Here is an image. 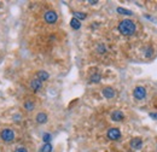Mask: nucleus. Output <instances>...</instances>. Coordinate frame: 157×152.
<instances>
[{
    "mask_svg": "<svg viewBox=\"0 0 157 152\" xmlns=\"http://www.w3.org/2000/svg\"><path fill=\"white\" fill-rule=\"evenodd\" d=\"M119 30L121 34H123L126 36H131L135 33V24L131 20H123L119 24Z\"/></svg>",
    "mask_w": 157,
    "mask_h": 152,
    "instance_id": "obj_1",
    "label": "nucleus"
},
{
    "mask_svg": "<svg viewBox=\"0 0 157 152\" xmlns=\"http://www.w3.org/2000/svg\"><path fill=\"white\" fill-rule=\"evenodd\" d=\"M0 138H2V140L6 144H10L15 140V132L10 128H5L3 129L2 132H0Z\"/></svg>",
    "mask_w": 157,
    "mask_h": 152,
    "instance_id": "obj_2",
    "label": "nucleus"
},
{
    "mask_svg": "<svg viewBox=\"0 0 157 152\" xmlns=\"http://www.w3.org/2000/svg\"><path fill=\"white\" fill-rule=\"evenodd\" d=\"M133 96H134L135 99H138V100H143V99L146 97V90H145L144 87H141V86H138V87L134 88V91H133Z\"/></svg>",
    "mask_w": 157,
    "mask_h": 152,
    "instance_id": "obj_3",
    "label": "nucleus"
},
{
    "mask_svg": "<svg viewBox=\"0 0 157 152\" xmlns=\"http://www.w3.org/2000/svg\"><path fill=\"white\" fill-rule=\"evenodd\" d=\"M44 18H45V21H46L47 23L52 24V23H56V21H57V18H58V16H57V14H56L54 11L50 10V11H46V12H45Z\"/></svg>",
    "mask_w": 157,
    "mask_h": 152,
    "instance_id": "obj_4",
    "label": "nucleus"
},
{
    "mask_svg": "<svg viewBox=\"0 0 157 152\" xmlns=\"http://www.w3.org/2000/svg\"><path fill=\"white\" fill-rule=\"evenodd\" d=\"M106 135H108V138H109L110 140H117V139L121 138V132H120V129H117V128H110V129L106 132Z\"/></svg>",
    "mask_w": 157,
    "mask_h": 152,
    "instance_id": "obj_5",
    "label": "nucleus"
},
{
    "mask_svg": "<svg viewBox=\"0 0 157 152\" xmlns=\"http://www.w3.org/2000/svg\"><path fill=\"white\" fill-rule=\"evenodd\" d=\"M102 93H103V96L106 99H111V98L115 97V90L111 88V87H104L103 91H102Z\"/></svg>",
    "mask_w": 157,
    "mask_h": 152,
    "instance_id": "obj_6",
    "label": "nucleus"
},
{
    "mask_svg": "<svg viewBox=\"0 0 157 152\" xmlns=\"http://www.w3.org/2000/svg\"><path fill=\"white\" fill-rule=\"evenodd\" d=\"M30 87H32L33 91L38 92V91L41 90V87H42V82H41L40 80H38V79H34V80L30 81Z\"/></svg>",
    "mask_w": 157,
    "mask_h": 152,
    "instance_id": "obj_7",
    "label": "nucleus"
},
{
    "mask_svg": "<svg viewBox=\"0 0 157 152\" xmlns=\"http://www.w3.org/2000/svg\"><path fill=\"white\" fill-rule=\"evenodd\" d=\"M141 146H143V140H141V139L134 138V139L131 140V147H132V148L139 150V148H141Z\"/></svg>",
    "mask_w": 157,
    "mask_h": 152,
    "instance_id": "obj_8",
    "label": "nucleus"
},
{
    "mask_svg": "<svg viewBox=\"0 0 157 152\" xmlns=\"http://www.w3.org/2000/svg\"><path fill=\"white\" fill-rule=\"evenodd\" d=\"M48 78H50L48 72H46V71H44V70H40V71L36 72V79L40 80L41 82H42V81H46Z\"/></svg>",
    "mask_w": 157,
    "mask_h": 152,
    "instance_id": "obj_9",
    "label": "nucleus"
},
{
    "mask_svg": "<svg viewBox=\"0 0 157 152\" xmlns=\"http://www.w3.org/2000/svg\"><path fill=\"white\" fill-rule=\"evenodd\" d=\"M123 112L122 111H114L112 114H111V120L112 121H116V122H119V121H122L123 120Z\"/></svg>",
    "mask_w": 157,
    "mask_h": 152,
    "instance_id": "obj_10",
    "label": "nucleus"
},
{
    "mask_svg": "<svg viewBox=\"0 0 157 152\" xmlns=\"http://www.w3.org/2000/svg\"><path fill=\"white\" fill-rule=\"evenodd\" d=\"M36 122L40 123V124H44L47 122V115L45 112H39L36 115Z\"/></svg>",
    "mask_w": 157,
    "mask_h": 152,
    "instance_id": "obj_11",
    "label": "nucleus"
},
{
    "mask_svg": "<svg viewBox=\"0 0 157 152\" xmlns=\"http://www.w3.org/2000/svg\"><path fill=\"white\" fill-rule=\"evenodd\" d=\"M70 26H71V28H72V29H76V30L81 28V23H80V21L76 20L75 17H74V18H71V21H70Z\"/></svg>",
    "mask_w": 157,
    "mask_h": 152,
    "instance_id": "obj_12",
    "label": "nucleus"
},
{
    "mask_svg": "<svg viewBox=\"0 0 157 152\" xmlns=\"http://www.w3.org/2000/svg\"><path fill=\"white\" fill-rule=\"evenodd\" d=\"M34 108H35V104H34L32 100H27V102L24 103V109H26L27 111H33Z\"/></svg>",
    "mask_w": 157,
    "mask_h": 152,
    "instance_id": "obj_13",
    "label": "nucleus"
},
{
    "mask_svg": "<svg viewBox=\"0 0 157 152\" xmlns=\"http://www.w3.org/2000/svg\"><path fill=\"white\" fill-rule=\"evenodd\" d=\"M100 79H102V76H100V74H93V75L91 76V79H90V81H91L92 84H98V82L100 81Z\"/></svg>",
    "mask_w": 157,
    "mask_h": 152,
    "instance_id": "obj_14",
    "label": "nucleus"
},
{
    "mask_svg": "<svg viewBox=\"0 0 157 152\" xmlns=\"http://www.w3.org/2000/svg\"><path fill=\"white\" fill-rule=\"evenodd\" d=\"M74 16H75L76 20H85V18L87 17L86 14H84V12H77V11L74 12Z\"/></svg>",
    "mask_w": 157,
    "mask_h": 152,
    "instance_id": "obj_15",
    "label": "nucleus"
},
{
    "mask_svg": "<svg viewBox=\"0 0 157 152\" xmlns=\"http://www.w3.org/2000/svg\"><path fill=\"white\" fill-rule=\"evenodd\" d=\"M117 12L121 14V15H127V16H131V15H132V11L126 10V9H122V8H117Z\"/></svg>",
    "mask_w": 157,
    "mask_h": 152,
    "instance_id": "obj_16",
    "label": "nucleus"
},
{
    "mask_svg": "<svg viewBox=\"0 0 157 152\" xmlns=\"http://www.w3.org/2000/svg\"><path fill=\"white\" fill-rule=\"evenodd\" d=\"M152 54H153V48H152L151 46H147V47L145 48V56H146L147 58H150Z\"/></svg>",
    "mask_w": 157,
    "mask_h": 152,
    "instance_id": "obj_17",
    "label": "nucleus"
},
{
    "mask_svg": "<svg viewBox=\"0 0 157 152\" xmlns=\"http://www.w3.org/2000/svg\"><path fill=\"white\" fill-rule=\"evenodd\" d=\"M52 151V145L51 144H45L41 147V152H51Z\"/></svg>",
    "mask_w": 157,
    "mask_h": 152,
    "instance_id": "obj_18",
    "label": "nucleus"
},
{
    "mask_svg": "<svg viewBox=\"0 0 157 152\" xmlns=\"http://www.w3.org/2000/svg\"><path fill=\"white\" fill-rule=\"evenodd\" d=\"M42 140L45 141V144H50V141H51V135H50L48 133H45L44 136H42Z\"/></svg>",
    "mask_w": 157,
    "mask_h": 152,
    "instance_id": "obj_19",
    "label": "nucleus"
},
{
    "mask_svg": "<svg viewBox=\"0 0 157 152\" xmlns=\"http://www.w3.org/2000/svg\"><path fill=\"white\" fill-rule=\"evenodd\" d=\"M15 152H28V150H27L26 147L21 146V147H17V148L15 150Z\"/></svg>",
    "mask_w": 157,
    "mask_h": 152,
    "instance_id": "obj_20",
    "label": "nucleus"
},
{
    "mask_svg": "<svg viewBox=\"0 0 157 152\" xmlns=\"http://www.w3.org/2000/svg\"><path fill=\"white\" fill-rule=\"evenodd\" d=\"M150 117L157 121V112H151V114H150Z\"/></svg>",
    "mask_w": 157,
    "mask_h": 152,
    "instance_id": "obj_21",
    "label": "nucleus"
},
{
    "mask_svg": "<svg viewBox=\"0 0 157 152\" xmlns=\"http://www.w3.org/2000/svg\"><path fill=\"white\" fill-rule=\"evenodd\" d=\"M98 50H99V51H100V52H104V51H105V47H104V46H103V45H100V46H99V47H98Z\"/></svg>",
    "mask_w": 157,
    "mask_h": 152,
    "instance_id": "obj_22",
    "label": "nucleus"
},
{
    "mask_svg": "<svg viewBox=\"0 0 157 152\" xmlns=\"http://www.w3.org/2000/svg\"><path fill=\"white\" fill-rule=\"evenodd\" d=\"M97 3H98V2H96V0H91V2H90V4H91V5H96Z\"/></svg>",
    "mask_w": 157,
    "mask_h": 152,
    "instance_id": "obj_23",
    "label": "nucleus"
}]
</instances>
